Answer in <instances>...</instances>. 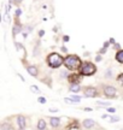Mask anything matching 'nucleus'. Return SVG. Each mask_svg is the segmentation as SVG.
Wrapping results in <instances>:
<instances>
[{"mask_svg":"<svg viewBox=\"0 0 123 130\" xmlns=\"http://www.w3.org/2000/svg\"><path fill=\"white\" fill-rule=\"evenodd\" d=\"M95 59H97V61H100V60H101V57H100V56H98V57H97V58H95Z\"/></svg>","mask_w":123,"mask_h":130,"instance_id":"26","label":"nucleus"},{"mask_svg":"<svg viewBox=\"0 0 123 130\" xmlns=\"http://www.w3.org/2000/svg\"><path fill=\"white\" fill-rule=\"evenodd\" d=\"M36 128H38V129H45V128H46V122L43 121V119H40Z\"/></svg>","mask_w":123,"mask_h":130,"instance_id":"12","label":"nucleus"},{"mask_svg":"<svg viewBox=\"0 0 123 130\" xmlns=\"http://www.w3.org/2000/svg\"><path fill=\"white\" fill-rule=\"evenodd\" d=\"M70 99H71V100H72V101L77 102V104H79V102L81 101V96H77V95H72V96H71Z\"/></svg>","mask_w":123,"mask_h":130,"instance_id":"15","label":"nucleus"},{"mask_svg":"<svg viewBox=\"0 0 123 130\" xmlns=\"http://www.w3.org/2000/svg\"><path fill=\"white\" fill-rule=\"evenodd\" d=\"M70 90L71 92H74V93H77V92L80 90V86H79L77 83H72L70 86Z\"/></svg>","mask_w":123,"mask_h":130,"instance_id":"10","label":"nucleus"},{"mask_svg":"<svg viewBox=\"0 0 123 130\" xmlns=\"http://www.w3.org/2000/svg\"><path fill=\"white\" fill-rule=\"evenodd\" d=\"M50 122H51V125L53 126V128H57L58 125H59V118H54V117H53V118H51V119H50Z\"/></svg>","mask_w":123,"mask_h":130,"instance_id":"9","label":"nucleus"},{"mask_svg":"<svg viewBox=\"0 0 123 130\" xmlns=\"http://www.w3.org/2000/svg\"><path fill=\"white\" fill-rule=\"evenodd\" d=\"M27 71H28L32 76H36V75H38V69H36V66H28V68H27Z\"/></svg>","mask_w":123,"mask_h":130,"instance_id":"8","label":"nucleus"},{"mask_svg":"<svg viewBox=\"0 0 123 130\" xmlns=\"http://www.w3.org/2000/svg\"><path fill=\"white\" fill-rule=\"evenodd\" d=\"M69 81H70L71 83H77L75 81H79V76H77V75H72V76L69 77Z\"/></svg>","mask_w":123,"mask_h":130,"instance_id":"13","label":"nucleus"},{"mask_svg":"<svg viewBox=\"0 0 123 130\" xmlns=\"http://www.w3.org/2000/svg\"><path fill=\"white\" fill-rule=\"evenodd\" d=\"M107 46H109V42H105V43H104V47H105V48H107Z\"/></svg>","mask_w":123,"mask_h":130,"instance_id":"28","label":"nucleus"},{"mask_svg":"<svg viewBox=\"0 0 123 130\" xmlns=\"http://www.w3.org/2000/svg\"><path fill=\"white\" fill-rule=\"evenodd\" d=\"M116 89L114 88V87H105L104 88V94H105V96H107V98H114L115 95H116Z\"/></svg>","mask_w":123,"mask_h":130,"instance_id":"4","label":"nucleus"},{"mask_svg":"<svg viewBox=\"0 0 123 130\" xmlns=\"http://www.w3.org/2000/svg\"><path fill=\"white\" fill-rule=\"evenodd\" d=\"M64 65L66 66V69L75 70V69H79L81 66V60L80 58L76 56H68L64 59Z\"/></svg>","mask_w":123,"mask_h":130,"instance_id":"1","label":"nucleus"},{"mask_svg":"<svg viewBox=\"0 0 123 130\" xmlns=\"http://www.w3.org/2000/svg\"><path fill=\"white\" fill-rule=\"evenodd\" d=\"M95 71H97V68L92 63H85L80 66V72L83 76H92L95 74Z\"/></svg>","mask_w":123,"mask_h":130,"instance_id":"3","label":"nucleus"},{"mask_svg":"<svg viewBox=\"0 0 123 130\" xmlns=\"http://www.w3.org/2000/svg\"><path fill=\"white\" fill-rule=\"evenodd\" d=\"M47 63H48V65H50L51 68L57 69V68H59V66L64 63V59H63L58 53H51V54L48 56V58H47Z\"/></svg>","mask_w":123,"mask_h":130,"instance_id":"2","label":"nucleus"},{"mask_svg":"<svg viewBox=\"0 0 123 130\" xmlns=\"http://www.w3.org/2000/svg\"><path fill=\"white\" fill-rule=\"evenodd\" d=\"M21 13H22V11H21V9H18L17 11H16V14H17V16H19Z\"/></svg>","mask_w":123,"mask_h":130,"instance_id":"23","label":"nucleus"},{"mask_svg":"<svg viewBox=\"0 0 123 130\" xmlns=\"http://www.w3.org/2000/svg\"><path fill=\"white\" fill-rule=\"evenodd\" d=\"M116 59H117V61H119V63L123 64V50L118 51V53L116 54Z\"/></svg>","mask_w":123,"mask_h":130,"instance_id":"11","label":"nucleus"},{"mask_svg":"<svg viewBox=\"0 0 123 130\" xmlns=\"http://www.w3.org/2000/svg\"><path fill=\"white\" fill-rule=\"evenodd\" d=\"M30 90H32L33 93H35V94H40V93H41V92H40V89H39L36 86H32V87H30Z\"/></svg>","mask_w":123,"mask_h":130,"instance_id":"14","label":"nucleus"},{"mask_svg":"<svg viewBox=\"0 0 123 130\" xmlns=\"http://www.w3.org/2000/svg\"><path fill=\"white\" fill-rule=\"evenodd\" d=\"M117 79H118V82H121V83H123V74H121V75H119V76H118V78H117Z\"/></svg>","mask_w":123,"mask_h":130,"instance_id":"20","label":"nucleus"},{"mask_svg":"<svg viewBox=\"0 0 123 130\" xmlns=\"http://www.w3.org/2000/svg\"><path fill=\"white\" fill-rule=\"evenodd\" d=\"M43 34H45V31H43V30H40V36H43Z\"/></svg>","mask_w":123,"mask_h":130,"instance_id":"27","label":"nucleus"},{"mask_svg":"<svg viewBox=\"0 0 123 130\" xmlns=\"http://www.w3.org/2000/svg\"><path fill=\"white\" fill-rule=\"evenodd\" d=\"M97 89L94 87H88V88H86L85 90V96L86 98H94L97 95Z\"/></svg>","mask_w":123,"mask_h":130,"instance_id":"5","label":"nucleus"},{"mask_svg":"<svg viewBox=\"0 0 123 130\" xmlns=\"http://www.w3.org/2000/svg\"><path fill=\"white\" fill-rule=\"evenodd\" d=\"M97 104H98V105H100V106H109V105H110L109 102H103V101H97Z\"/></svg>","mask_w":123,"mask_h":130,"instance_id":"17","label":"nucleus"},{"mask_svg":"<svg viewBox=\"0 0 123 130\" xmlns=\"http://www.w3.org/2000/svg\"><path fill=\"white\" fill-rule=\"evenodd\" d=\"M95 124V122L93 119H85L83 121V126L85 128H92Z\"/></svg>","mask_w":123,"mask_h":130,"instance_id":"7","label":"nucleus"},{"mask_svg":"<svg viewBox=\"0 0 123 130\" xmlns=\"http://www.w3.org/2000/svg\"><path fill=\"white\" fill-rule=\"evenodd\" d=\"M39 102H40V104H45V102H46V99H45V98H39Z\"/></svg>","mask_w":123,"mask_h":130,"instance_id":"19","label":"nucleus"},{"mask_svg":"<svg viewBox=\"0 0 123 130\" xmlns=\"http://www.w3.org/2000/svg\"><path fill=\"white\" fill-rule=\"evenodd\" d=\"M68 128H70V129L71 128H79V124H72V125H69Z\"/></svg>","mask_w":123,"mask_h":130,"instance_id":"22","label":"nucleus"},{"mask_svg":"<svg viewBox=\"0 0 123 130\" xmlns=\"http://www.w3.org/2000/svg\"><path fill=\"white\" fill-rule=\"evenodd\" d=\"M14 1H16V3H17V4H18V3H21V1H22V0H14Z\"/></svg>","mask_w":123,"mask_h":130,"instance_id":"30","label":"nucleus"},{"mask_svg":"<svg viewBox=\"0 0 123 130\" xmlns=\"http://www.w3.org/2000/svg\"><path fill=\"white\" fill-rule=\"evenodd\" d=\"M50 112H52V113H54V112H58V110H56V108H51V110H50Z\"/></svg>","mask_w":123,"mask_h":130,"instance_id":"25","label":"nucleus"},{"mask_svg":"<svg viewBox=\"0 0 123 130\" xmlns=\"http://www.w3.org/2000/svg\"><path fill=\"white\" fill-rule=\"evenodd\" d=\"M119 121V117H112L111 118V123H115V122H118Z\"/></svg>","mask_w":123,"mask_h":130,"instance_id":"18","label":"nucleus"},{"mask_svg":"<svg viewBox=\"0 0 123 130\" xmlns=\"http://www.w3.org/2000/svg\"><path fill=\"white\" fill-rule=\"evenodd\" d=\"M107 112H111V113H114V112H116V111H115V108H107Z\"/></svg>","mask_w":123,"mask_h":130,"instance_id":"24","label":"nucleus"},{"mask_svg":"<svg viewBox=\"0 0 123 130\" xmlns=\"http://www.w3.org/2000/svg\"><path fill=\"white\" fill-rule=\"evenodd\" d=\"M64 41H69V36H65V37H64Z\"/></svg>","mask_w":123,"mask_h":130,"instance_id":"29","label":"nucleus"},{"mask_svg":"<svg viewBox=\"0 0 123 130\" xmlns=\"http://www.w3.org/2000/svg\"><path fill=\"white\" fill-rule=\"evenodd\" d=\"M18 31H21V27H19V25H16V27H14V29H13V36H16Z\"/></svg>","mask_w":123,"mask_h":130,"instance_id":"16","label":"nucleus"},{"mask_svg":"<svg viewBox=\"0 0 123 130\" xmlns=\"http://www.w3.org/2000/svg\"><path fill=\"white\" fill-rule=\"evenodd\" d=\"M17 123H18V128L19 129H24L25 128V118L23 116H18L17 117Z\"/></svg>","mask_w":123,"mask_h":130,"instance_id":"6","label":"nucleus"},{"mask_svg":"<svg viewBox=\"0 0 123 130\" xmlns=\"http://www.w3.org/2000/svg\"><path fill=\"white\" fill-rule=\"evenodd\" d=\"M1 129H11V125H3Z\"/></svg>","mask_w":123,"mask_h":130,"instance_id":"21","label":"nucleus"}]
</instances>
